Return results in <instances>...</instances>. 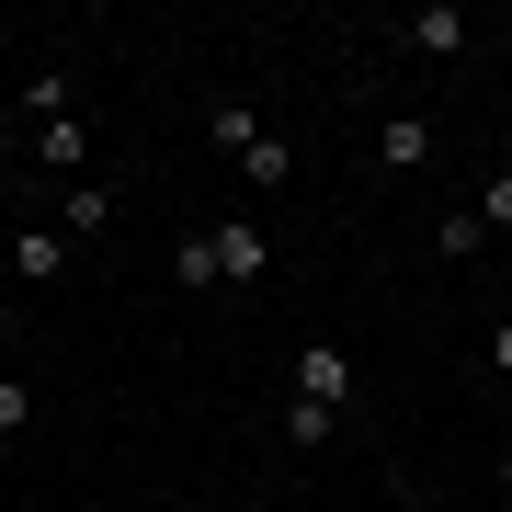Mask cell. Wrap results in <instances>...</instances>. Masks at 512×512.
<instances>
[{
    "label": "cell",
    "mask_w": 512,
    "mask_h": 512,
    "mask_svg": "<svg viewBox=\"0 0 512 512\" xmlns=\"http://www.w3.org/2000/svg\"><path fill=\"white\" fill-rule=\"evenodd\" d=\"M433 160H444L433 114H387V126H376V183H410V171H433Z\"/></svg>",
    "instance_id": "cell-1"
},
{
    "label": "cell",
    "mask_w": 512,
    "mask_h": 512,
    "mask_svg": "<svg viewBox=\"0 0 512 512\" xmlns=\"http://www.w3.org/2000/svg\"><path fill=\"white\" fill-rule=\"evenodd\" d=\"M217 274H228L239 296L274 274V239H262V217H217Z\"/></svg>",
    "instance_id": "cell-2"
},
{
    "label": "cell",
    "mask_w": 512,
    "mask_h": 512,
    "mask_svg": "<svg viewBox=\"0 0 512 512\" xmlns=\"http://www.w3.org/2000/svg\"><path fill=\"white\" fill-rule=\"evenodd\" d=\"M296 399L342 410V399H353V353H342V342H296Z\"/></svg>",
    "instance_id": "cell-3"
},
{
    "label": "cell",
    "mask_w": 512,
    "mask_h": 512,
    "mask_svg": "<svg viewBox=\"0 0 512 512\" xmlns=\"http://www.w3.org/2000/svg\"><path fill=\"white\" fill-rule=\"evenodd\" d=\"M23 148H35V171H57V183H92V126H69V114H57V126H23Z\"/></svg>",
    "instance_id": "cell-4"
},
{
    "label": "cell",
    "mask_w": 512,
    "mask_h": 512,
    "mask_svg": "<svg viewBox=\"0 0 512 512\" xmlns=\"http://www.w3.org/2000/svg\"><path fill=\"white\" fill-rule=\"evenodd\" d=\"M467 35H478V23L456 12V0H433V12H410V23H399V46H410V57H467Z\"/></svg>",
    "instance_id": "cell-5"
},
{
    "label": "cell",
    "mask_w": 512,
    "mask_h": 512,
    "mask_svg": "<svg viewBox=\"0 0 512 512\" xmlns=\"http://www.w3.org/2000/svg\"><path fill=\"white\" fill-rule=\"evenodd\" d=\"M239 183H251V194H285V183H296V137H285V126H262L251 148H239Z\"/></svg>",
    "instance_id": "cell-6"
},
{
    "label": "cell",
    "mask_w": 512,
    "mask_h": 512,
    "mask_svg": "<svg viewBox=\"0 0 512 512\" xmlns=\"http://www.w3.org/2000/svg\"><path fill=\"white\" fill-rule=\"evenodd\" d=\"M171 285H183V296H217L228 274H217V228H183V239H171Z\"/></svg>",
    "instance_id": "cell-7"
},
{
    "label": "cell",
    "mask_w": 512,
    "mask_h": 512,
    "mask_svg": "<svg viewBox=\"0 0 512 512\" xmlns=\"http://www.w3.org/2000/svg\"><path fill=\"white\" fill-rule=\"evenodd\" d=\"M12 274L23 285H57V274H69V228H23L12 239Z\"/></svg>",
    "instance_id": "cell-8"
},
{
    "label": "cell",
    "mask_w": 512,
    "mask_h": 512,
    "mask_svg": "<svg viewBox=\"0 0 512 512\" xmlns=\"http://www.w3.org/2000/svg\"><path fill=\"white\" fill-rule=\"evenodd\" d=\"M57 228H69V239H103L114 228V183H69V194H57Z\"/></svg>",
    "instance_id": "cell-9"
},
{
    "label": "cell",
    "mask_w": 512,
    "mask_h": 512,
    "mask_svg": "<svg viewBox=\"0 0 512 512\" xmlns=\"http://www.w3.org/2000/svg\"><path fill=\"white\" fill-rule=\"evenodd\" d=\"M490 251V228H478V205H456V217H433V262H478Z\"/></svg>",
    "instance_id": "cell-10"
},
{
    "label": "cell",
    "mask_w": 512,
    "mask_h": 512,
    "mask_svg": "<svg viewBox=\"0 0 512 512\" xmlns=\"http://www.w3.org/2000/svg\"><path fill=\"white\" fill-rule=\"evenodd\" d=\"M330 421H342V410H319V399H285V444H296V456H319V444H330Z\"/></svg>",
    "instance_id": "cell-11"
},
{
    "label": "cell",
    "mask_w": 512,
    "mask_h": 512,
    "mask_svg": "<svg viewBox=\"0 0 512 512\" xmlns=\"http://www.w3.org/2000/svg\"><path fill=\"white\" fill-rule=\"evenodd\" d=\"M23 433H35V387L0 376V444H23Z\"/></svg>",
    "instance_id": "cell-12"
},
{
    "label": "cell",
    "mask_w": 512,
    "mask_h": 512,
    "mask_svg": "<svg viewBox=\"0 0 512 512\" xmlns=\"http://www.w3.org/2000/svg\"><path fill=\"white\" fill-rule=\"evenodd\" d=\"M478 228H490V239L512 228V171H490V183H478Z\"/></svg>",
    "instance_id": "cell-13"
},
{
    "label": "cell",
    "mask_w": 512,
    "mask_h": 512,
    "mask_svg": "<svg viewBox=\"0 0 512 512\" xmlns=\"http://www.w3.org/2000/svg\"><path fill=\"white\" fill-rule=\"evenodd\" d=\"M490 376H512V319H501V330H490Z\"/></svg>",
    "instance_id": "cell-14"
},
{
    "label": "cell",
    "mask_w": 512,
    "mask_h": 512,
    "mask_svg": "<svg viewBox=\"0 0 512 512\" xmlns=\"http://www.w3.org/2000/svg\"><path fill=\"white\" fill-rule=\"evenodd\" d=\"M12 148H23V114H0V160H12Z\"/></svg>",
    "instance_id": "cell-15"
},
{
    "label": "cell",
    "mask_w": 512,
    "mask_h": 512,
    "mask_svg": "<svg viewBox=\"0 0 512 512\" xmlns=\"http://www.w3.org/2000/svg\"><path fill=\"white\" fill-rule=\"evenodd\" d=\"M0 353H12V308H0Z\"/></svg>",
    "instance_id": "cell-16"
},
{
    "label": "cell",
    "mask_w": 512,
    "mask_h": 512,
    "mask_svg": "<svg viewBox=\"0 0 512 512\" xmlns=\"http://www.w3.org/2000/svg\"><path fill=\"white\" fill-rule=\"evenodd\" d=\"M501 490H512V456H501Z\"/></svg>",
    "instance_id": "cell-17"
}]
</instances>
